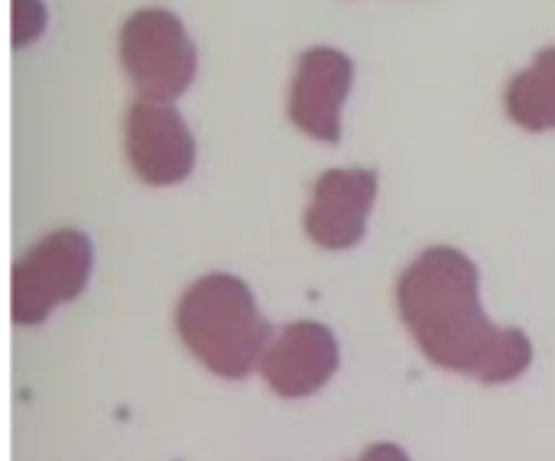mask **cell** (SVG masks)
<instances>
[{"label": "cell", "mask_w": 555, "mask_h": 461, "mask_svg": "<svg viewBox=\"0 0 555 461\" xmlns=\"http://www.w3.org/2000/svg\"><path fill=\"white\" fill-rule=\"evenodd\" d=\"M120 49L133 85L156 101L185 91L195 72V49L185 39L179 20L166 10H143L127 20Z\"/></svg>", "instance_id": "1"}, {"label": "cell", "mask_w": 555, "mask_h": 461, "mask_svg": "<svg viewBox=\"0 0 555 461\" xmlns=\"http://www.w3.org/2000/svg\"><path fill=\"white\" fill-rule=\"evenodd\" d=\"M351 85V62L335 49H309L293 81V120L322 140L338 137V111Z\"/></svg>", "instance_id": "2"}, {"label": "cell", "mask_w": 555, "mask_h": 461, "mask_svg": "<svg viewBox=\"0 0 555 461\" xmlns=\"http://www.w3.org/2000/svg\"><path fill=\"white\" fill-rule=\"evenodd\" d=\"M127 146L133 150V163L140 166V172H146L153 153H159L153 182L179 179L192 166V140L185 133V124L166 104H137L127 114Z\"/></svg>", "instance_id": "3"}, {"label": "cell", "mask_w": 555, "mask_h": 461, "mask_svg": "<svg viewBox=\"0 0 555 461\" xmlns=\"http://www.w3.org/2000/svg\"><path fill=\"white\" fill-rule=\"evenodd\" d=\"M507 111L530 130L555 127V49L540 52L533 68L514 78L507 91Z\"/></svg>", "instance_id": "4"}]
</instances>
